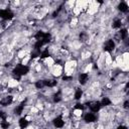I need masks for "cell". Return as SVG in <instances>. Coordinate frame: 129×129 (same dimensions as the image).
<instances>
[{"label": "cell", "instance_id": "5bb4252c", "mask_svg": "<svg viewBox=\"0 0 129 129\" xmlns=\"http://www.w3.org/2000/svg\"><path fill=\"white\" fill-rule=\"evenodd\" d=\"M100 104H101V106H109V105H111V100L107 97H104L102 99V101L100 102Z\"/></svg>", "mask_w": 129, "mask_h": 129}, {"label": "cell", "instance_id": "ba28073f", "mask_svg": "<svg viewBox=\"0 0 129 129\" xmlns=\"http://www.w3.org/2000/svg\"><path fill=\"white\" fill-rule=\"evenodd\" d=\"M88 79H89V75H88L87 73H82V74H80V76H79V83H80L81 85H85V84L87 83Z\"/></svg>", "mask_w": 129, "mask_h": 129}, {"label": "cell", "instance_id": "44dd1931", "mask_svg": "<svg viewBox=\"0 0 129 129\" xmlns=\"http://www.w3.org/2000/svg\"><path fill=\"white\" fill-rule=\"evenodd\" d=\"M6 117H7L6 113H5V112L0 111V118H2V120H6Z\"/></svg>", "mask_w": 129, "mask_h": 129}, {"label": "cell", "instance_id": "277c9868", "mask_svg": "<svg viewBox=\"0 0 129 129\" xmlns=\"http://www.w3.org/2000/svg\"><path fill=\"white\" fill-rule=\"evenodd\" d=\"M88 106H89V108L91 109V111L94 112V113L98 112V111L101 109V104H100V102H98V101L89 102V103H88Z\"/></svg>", "mask_w": 129, "mask_h": 129}, {"label": "cell", "instance_id": "7c38bea8", "mask_svg": "<svg viewBox=\"0 0 129 129\" xmlns=\"http://www.w3.org/2000/svg\"><path fill=\"white\" fill-rule=\"evenodd\" d=\"M119 35H120V38L121 39H126L127 36H128V32H127V29L126 28H123L119 31Z\"/></svg>", "mask_w": 129, "mask_h": 129}, {"label": "cell", "instance_id": "2e32d148", "mask_svg": "<svg viewBox=\"0 0 129 129\" xmlns=\"http://www.w3.org/2000/svg\"><path fill=\"white\" fill-rule=\"evenodd\" d=\"M82 95H83L82 90H81V89H78V90L76 91V93H75V99H76V100H80V99L82 98Z\"/></svg>", "mask_w": 129, "mask_h": 129}, {"label": "cell", "instance_id": "9a60e30c", "mask_svg": "<svg viewBox=\"0 0 129 129\" xmlns=\"http://www.w3.org/2000/svg\"><path fill=\"white\" fill-rule=\"evenodd\" d=\"M121 25H122V22H121L120 19H115V20L113 21V24H112L113 28H120Z\"/></svg>", "mask_w": 129, "mask_h": 129}, {"label": "cell", "instance_id": "603a6c76", "mask_svg": "<svg viewBox=\"0 0 129 129\" xmlns=\"http://www.w3.org/2000/svg\"><path fill=\"white\" fill-rule=\"evenodd\" d=\"M124 107H125V108H128V101H126V102L124 103Z\"/></svg>", "mask_w": 129, "mask_h": 129}, {"label": "cell", "instance_id": "52a82bcc", "mask_svg": "<svg viewBox=\"0 0 129 129\" xmlns=\"http://www.w3.org/2000/svg\"><path fill=\"white\" fill-rule=\"evenodd\" d=\"M53 125H54L56 128H61V127H63L64 121L62 120L61 116H58V117H56V118L53 120Z\"/></svg>", "mask_w": 129, "mask_h": 129}, {"label": "cell", "instance_id": "8fae6325", "mask_svg": "<svg viewBox=\"0 0 129 129\" xmlns=\"http://www.w3.org/2000/svg\"><path fill=\"white\" fill-rule=\"evenodd\" d=\"M18 123H19V127H20L21 129H24V128H26V127L28 126V121H27L26 118H21V119L18 121Z\"/></svg>", "mask_w": 129, "mask_h": 129}, {"label": "cell", "instance_id": "7a4b0ae2", "mask_svg": "<svg viewBox=\"0 0 129 129\" xmlns=\"http://www.w3.org/2000/svg\"><path fill=\"white\" fill-rule=\"evenodd\" d=\"M0 17L4 20H10L11 18H13V13L8 9H2L0 10Z\"/></svg>", "mask_w": 129, "mask_h": 129}, {"label": "cell", "instance_id": "4fadbf2b", "mask_svg": "<svg viewBox=\"0 0 129 129\" xmlns=\"http://www.w3.org/2000/svg\"><path fill=\"white\" fill-rule=\"evenodd\" d=\"M118 8H119V10L122 11V12H127V11H128V6H127V4H126L125 2H121V3L119 4Z\"/></svg>", "mask_w": 129, "mask_h": 129}, {"label": "cell", "instance_id": "d6986e66", "mask_svg": "<svg viewBox=\"0 0 129 129\" xmlns=\"http://www.w3.org/2000/svg\"><path fill=\"white\" fill-rule=\"evenodd\" d=\"M40 55H41V57H47V56H49V52H48V50L46 49V50L42 51Z\"/></svg>", "mask_w": 129, "mask_h": 129}, {"label": "cell", "instance_id": "8992f818", "mask_svg": "<svg viewBox=\"0 0 129 129\" xmlns=\"http://www.w3.org/2000/svg\"><path fill=\"white\" fill-rule=\"evenodd\" d=\"M84 120H85L87 123L95 122V121H96V115H95L94 113H87V114L84 116Z\"/></svg>", "mask_w": 129, "mask_h": 129}, {"label": "cell", "instance_id": "e0dca14e", "mask_svg": "<svg viewBox=\"0 0 129 129\" xmlns=\"http://www.w3.org/2000/svg\"><path fill=\"white\" fill-rule=\"evenodd\" d=\"M35 87H36L37 89H42V88L44 87L43 81H42V80H41V81H37V82L35 83Z\"/></svg>", "mask_w": 129, "mask_h": 129}, {"label": "cell", "instance_id": "6da1fadb", "mask_svg": "<svg viewBox=\"0 0 129 129\" xmlns=\"http://www.w3.org/2000/svg\"><path fill=\"white\" fill-rule=\"evenodd\" d=\"M28 72H29V68L24 64H17L13 70V74L16 77H21L23 75H26Z\"/></svg>", "mask_w": 129, "mask_h": 129}, {"label": "cell", "instance_id": "cb8c5ba5", "mask_svg": "<svg viewBox=\"0 0 129 129\" xmlns=\"http://www.w3.org/2000/svg\"><path fill=\"white\" fill-rule=\"evenodd\" d=\"M118 129H127V128H126L125 126H119V127H118Z\"/></svg>", "mask_w": 129, "mask_h": 129}, {"label": "cell", "instance_id": "9c48e42d", "mask_svg": "<svg viewBox=\"0 0 129 129\" xmlns=\"http://www.w3.org/2000/svg\"><path fill=\"white\" fill-rule=\"evenodd\" d=\"M43 83H44V87H49V88H52V87L56 86L57 81H56V80H51V79H48V80H43Z\"/></svg>", "mask_w": 129, "mask_h": 129}, {"label": "cell", "instance_id": "ffe728a7", "mask_svg": "<svg viewBox=\"0 0 129 129\" xmlns=\"http://www.w3.org/2000/svg\"><path fill=\"white\" fill-rule=\"evenodd\" d=\"M60 100H61V98H60L59 95H55L54 98H53V102H54V103H57V102H59Z\"/></svg>", "mask_w": 129, "mask_h": 129}, {"label": "cell", "instance_id": "ac0fdd59", "mask_svg": "<svg viewBox=\"0 0 129 129\" xmlns=\"http://www.w3.org/2000/svg\"><path fill=\"white\" fill-rule=\"evenodd\" d=\"M0 126H1L3 129H7V128L9 127V123H8V121H6V120H2Z\"/></svg>", "mask_w": 129, "mask_h": 129}, {"label": "cell", "instance_id": "30bf717a", "mask_svg": "<svg viewBox=\"0 0 129 129\" xmlns=\"http://www.w3.org/2000/svg\"><path fill=\"white\" fill-rule=\"evenodd\" d=\"M24 104H25V101H23L20 105H18V106L14 109V113H15L16 115H20V114L22 113V111H23V109H24Z\"/></svg>", "mask_w": 129, "mask_h": 129}, {"label": "cell", "instance_id": "5b68a950", "mask_svg": "<svg viewBox=\"0 0 129 129\" xmlns=\"http://www.w3.org/2000/svg\"><path fill=\"white\" fill-rule=\"evenodd\" d=\"M12 101H13L12 96H6V97H3L2 100L0 101V105H1V106H8V105H10V104L12 103Z\"/></svg>", "mask_w": 129, "mask_h": 129}, {"label": "cell", "instance_id": "3957f363", "mask_svg": "<svg viewBox=\"0 0 129 129\" xmlns=\"http://www.w3.org/2000/svg\"><path fill=\"white\" fill-rule=\"evenodd\" d=\"M114 48H115V42L113 39H109L105 42V44H104V50L105 51L111 52L114 50Z\"/></svg>", "mask_w": 129, "mask_h": 129}, {"label": "cell", "instance_id": "7402d4cb", "mask_svg": "<svg viewBox=\"0 0 129 129\" xmlns=\"http://www.w3.org/2000/svg\"><path fill=\"white\" fill-rule=\"evenodd\" d=\"M75 109H79V110H83L84 109V105L83 104H77L75 106Z\"/></svg>", "mask_w": 129, "mask_h": 129}]
</instances>
